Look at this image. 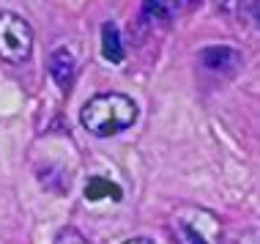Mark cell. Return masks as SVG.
I'll return each mask as SVG.
<instances>
[{
	"label": "cell",
	"mask_w": 260,
	"mask_h": 244,
	"mask_svg": "<svg viewBox=\"0 0 260 244\" xmlns=\"http://www.w3.org/2000/svg\"><path fill=\"white\" fill-rule=\"evenodd\" d=\"M80 121L90 135L96 137H112L118 132L135 127L137 121V104L126 94H96L88 99L80 110Z\"/></svg>",
	"instance_id": "6da1fadb"
},
{
	"label": "cell",
	"mask_w": 260,
	"mask_h": 244,
	"mask_svg": "<svg viewBox=\"0 0 260 244\" xmlns=\"http://www.w3.org/2000/svg\"><path fill=\"white\" fill-rule=\"evenodd\" d=\"M173 236L178 244H222V222L200 206H181L173 214Z\"/></svg>",
	"instance_id": "7a4b0ae2"
},
{
	"label": "cell",
	"mask_w": 260,
	"mask_h": 244,
	"mask_svg": "<svg viewBox=\"0 0 260 244\" xmlns=\"http://www.w3.org/2000/svg\"><path fill=\"white\" fill-rule=\"evenodd\" d=\"M33 52V27L14 11H0V60L25 64Z\"/></svg>",
	"instance_id": "3957f363"
},
{
	"label": "cell",
	"mask_w": 260,
	"mask_h": 244,
	"mask_svg": "<svg viewBox=\"0 0 260 244\" xmlns=\"http://www.w3.org/2000/svg\"><path fill=\"white\" fill-rule=\"evenodd\" d=\"M200 64L211 69V72H222V74H233L241 66V52L230 44H211L200 52Z\"/></svg>",
	"instance_id": "277c9868"
},
{
	"label": "cell",
	"mask_w": 260,
	"mask_h": 244,
	"mask_svg": "<svg viewBox=\"0 0 260 244\" xmlns=\"http://www.w3.org/2000/svg\"><path fill=\"white\" fill-rule=\"evenodd\" d=\"M47 66H50V77H52L55 82H58V88L66 90V88L74 82L77 58H74V52L69 50L66 44L52 47V52H50V60H47Z\"/></svg>",
	"instance_id": "5b68a950"
},
{
	"label": "cell",
	"mask_w": 260,
	"mask_h": 244,
	"mask_svg": "<svg viewBox=\"0 0 260 244\" xmlns=\"http://www.w3.org/2000/svg\"><path fill=\"white\" fill-rule=\"evenodd\" d=\"M102 52L112 64H121L123 60V41H121V30H118L115 22L102 25Z\"/></svg>",
	"instance_id": "8992f818"
},
{
	"label": "cell",
	"mask_w": 260,
	"mask_h": 244,
	"mask_svg": "<svg viewBox=\"0 0 260 244\" xmlns=\"http://www.w3.org/2000/svg\"><path fill=\"white\" fill-rule=\"evenodd\" d=\"M178 11V0H143V17L153 25L170 22Z\"/></svg>",
	"instance_id": "52a82bcc"
},
{
	"label": "cell",
	"mask_w": 260,
	"mask_h": 244,
	"mask_svg": "<svg viewBox=\"0 0 260 244\" xmlns=\"http://www.w3.org/2000/svg\"><path fill=\"white\" fill-rule=\"evenodd\" d=\"M85 198L90 203H96V200H121V187L102 176H93L85 184Z\"/></svg>",
	"instance_id": "ba28073f"
},
{
	"label": "cell",
	"mask_w": 260,
	"mask_h": 244,
	"mask_svg": "<svg viewBox=\"0 0 260 244\" xmlns=\"http://www.w3.org/2000/svg\"><path fill=\"white\" fill-rule=\"evenodd\" d=\"M55 244H90V241L77 231V228L66 225V228H60V231H58V236H55Z\"/></svg>",
	"instance_id": "9c48e42d"
},
{
	"label": "cell",
	"mask_w": 260,
	"mask_h": 244,
	"mask_svg": "<svg viewBox=\"0 0 260 244\" xmlns=\"http://www.w3.org/2000/svg\"><path fill=\"white\" fill-rule=\"evenodd\" d=\"M252 14H255V19L260 25V0H252Z\"/></svg>",
	"instance_id": "30bf717a"
},
{
	"label": "cell",
	"mask_w": 260,
	"mask_h": 244,
	"mask_svg": "<svg viewBox=\"0 0 260 244\" xmlns=\"http://www.w3.org/2000/svg\"><path fill=\"white\" fill-rule=\"evenodd\" d=\"M123 244H151L148 239H129V241H123Z\"/></svg>",
	"instance_id": "8fae6325"
},
{
	"label": "cell",
	"mask_w": 260,
	"mask_h": 244,
	"mask_svg": "<svg viewBox=\"0 0 260 244\" xmlns=\"http://www.w3.org/2000/svg\"><path fill=\"white\" fill-rule=\"evenodd\" d=\"M181 3H184V6H189V3H194V0H178V6H181Z\"/></svg>",
	"instance_id": "7c38bea8"
}]
</instances>
